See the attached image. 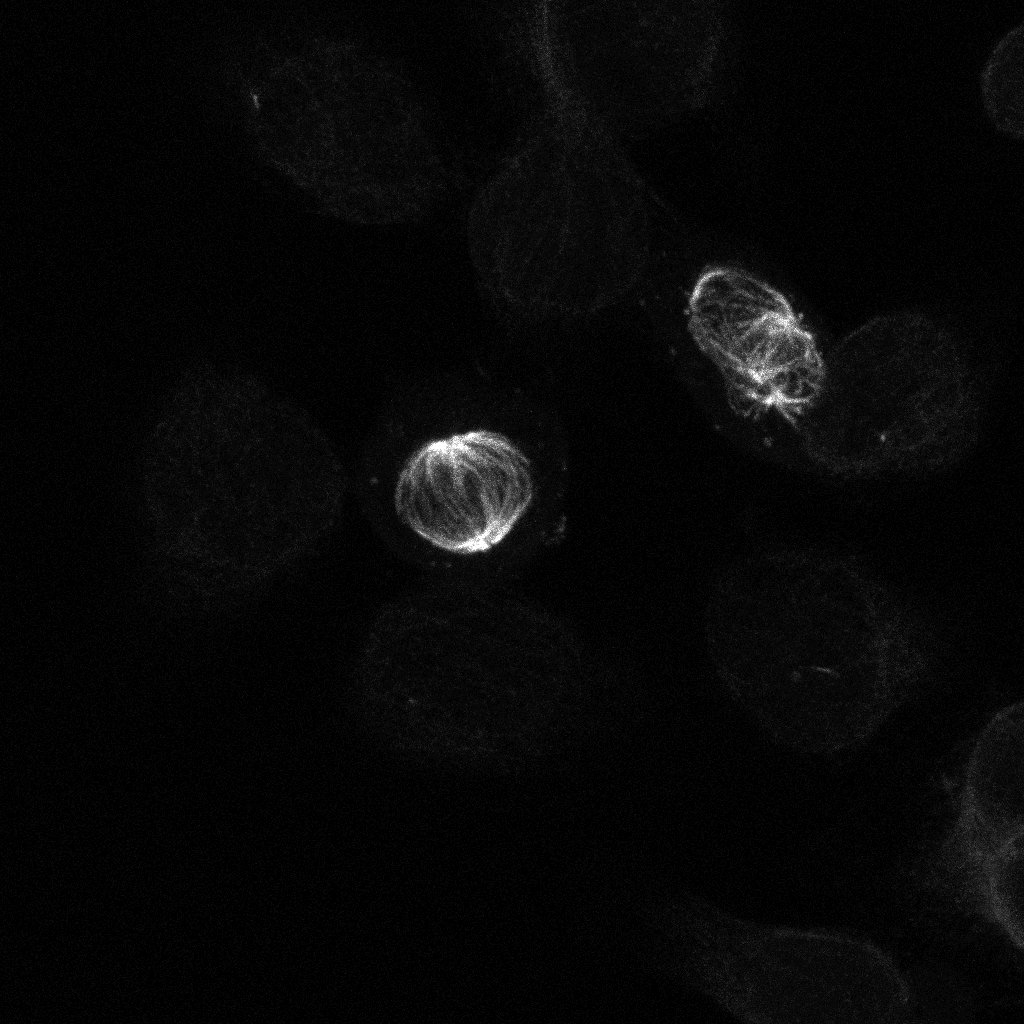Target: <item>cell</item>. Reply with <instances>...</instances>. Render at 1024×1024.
<instances>
[{
    "label": "cell",
    "mask_w": 1024,
    "mask_h": 1024,
    "mask_svg": "<svg viewBox=\"0 0 1024 1024\" xmlns=\"http://www.w3.org/2000/svg\"><path fill=\"white\" fill-rule=\"evenodd\" d=\"M533 495L523 451L503 434L472 430L418 448L400 472L394 500L398 517L418 536L471 555L502 542Z\"/></svg>",
    "instance_id": "obj_1"
},
{
    "label": "cell",
    "mask_w": 1024,
    "mask_h": 1024,
    "mask_svg": "<svg viewBox=\"0 0 1024 1024\" xmlns=\"http://www.w3.org/2000/svg\"><path fill=\"white\" fill-rule=\"evenodd\" d=\"M688 318L734 401L784 408L817 395L823 369L813 339L770 284L738 268L710 267L691 291Z\"/></svg>",
    "instance_id": "obj_2"
},
{
    "label": "cell",
    "mask_w": 1024,
    "mask_h": 1024,
    "mask_svg": "<svg viewBox=\"0 0 1024 1024\" xmlns=\"http://www.w3.org/2000/svg\"><path fill=\"white\" fill-rule=\"evenodd\" d=\"M1023 701L997 710L975 736L959 809L940 866L960 877L1023 835Z\"/></svg>",
    "instance_id": "obj_3"
},
{
    "label": "cell",
    "mask_w": 1024,
    "mask_h": 1024,
    "mask_svg": "<svg viewBox=\"0 0 1024 1024\" xmlns=\"http://www.w3.org/2000/svg\"><path fill=\"white\" fill-rule=\"evenodd\" d=\"M1023 835L961 877L984 914L1023 948Z\"/></svg>",
    "instance_id": "obj_4"
},
{
    "label": "cell",
    "mask_w": 1024,
    "mask_h": 1024,
    "mask_svg": "<svg viewBox=\"0 0 1024 1024\" xmlns=\"http://www.w3.org/2000/svg\"><path fill=\"white\" fill-rule=\"evenodd\" d=\"M1022 25L1002 38L981 77L983 102L995 126L1014 137L1022 136L1023 99Z\"/></svg>",
    "instance_id": "obj_5"
}]
</instances>
